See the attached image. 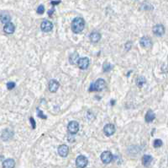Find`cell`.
<instances>
[{
    "label": "cell",
    "instance_id": "obj_22",
    "mask_svg": "<svg viewBox=\"0 0 168 168\" xmlns=\"http://www.w3.org/2000/svg\"><path fill=\"white\" fill-rule=\"evenodd\" d=\"M37 13L39 14H43L44 13H45V7L43 6V5H40L38 8H37Z\"/></svg>",
    "mask_w": 168,
    "mask_h": 168
},
{
    "label": "cell",
    "instance_id": "obj_12",
    "mask_svg": "<svg viewBox=\"0 0 168 168\" xmlns=\"http://www.w3.org/2000/svg\"><path fill=\"white\" fill-rule=\"evenodd\" d=\"M59 82L56 79H51L49 83V90L50 92H56L59 88Z\"/></svg>",
    "mask_w": 168,
    "mask_h": 168
},
{
    "label": "cell",
    "instance_id": "obj_16",
    "mask_svg": "<svg viewBox=\"0 0 168 168\" xmlns=\"http://www.w3.org/2000/svg\"><path fill=\"white\" fill-rule=\"evenodd\" d=\"M152 160H153V158H152L151 156L145 155V156L142 157V164H143L145 167H148V166H150V164L151 163Z\"/></svg>",
    "mask_w": 168,
    "mask_h": 168
},
{
    "label": "cell",
    "instance_id": "obj_4",
    "mask_svg": "<svg viewBox=\"0 0 168 168\" xmlns=\"http://www.w3.org/2000/svg\"><path fill=\"white\" fill-rule=\"evenodd\" d=\"M67 129L71 134H75L79 130V123L76 121H71V122H70L68 126H67Z\"/></svg>",
    "mask_w": 168,
    "mask_h": 168
},
{
    "label": "cell",
    "instance_id": "obj_3",
    "mask_svg": "<svg viewBox=\"0 0 168 168\" xmlns=\"http://www.w3.org/2000/svg\"><path fill=\"white\" fill-rule=\"evenodd\" d=\"M88 163V160L84 156H79L76 160V165L78 168L86 167Z\"/></svg>",
    "mask_w": 168,
    "mask_h": 168
},
{
    "label": "cell",
    "instance_id": "obj_21",
    "mask_svg": "<svg viewBox=\"0 0 168 168\" xmlns=\"http://www.w3.org/2000/svg\"><path fill=\"white\" fill-rule=\"evenodd\" d=\"M153 145L155 148H159L162 145V141L161 139H156L153 143Z\"/></svg>",
    "mask_w": 168,
    "mask_h": 168
},
{
    "label": "cell",
    "instance_id": "obj_8",
    "mask_svg": "<svg viewBox=\"0 0 168 168\" xmlns=\"http://www.w3.org/2000/svg\"><path fill=\"white\" fill-rule=\"evenodd\" d=\"M69 153V148L66 145H61L58 148V154L61 157H67Z\"/></svg>",
    "mask_w": 168,
    "mask_h": 168
},
{
    "label": "cell",
    "instance_id": "obj_10",
    "mask_svg": "<svg viewBox=\"0 0 168 168\" xmlns=\"http://www.w3.org/2000/svg\"><path fill=\"white\" fill-rule=\"evenodd\" d=\"M103 132L105 134V135L107 136H111L114 134L115 132V127L113 125V124H107L104 126V129H103Z\"/></svg>",
    "mask_w": 168,
    "mask_h": 168
},
{
    "label": "cell",
    "instance_id": "obj_2",
    "mask_svg": "<svg viewBox=\"0 0 168 168\" xmlns=\"http://www.w3.org/2000/svg\"><path fill=\"white\" fill-rule=\"evenodd\" d=\"M106 86V83L105 80L103 79H99L96 82H94L93 84L91 85L89 91H101L105 88Z\"/></svg>",
    "mask_w": 168,
    "mask_h": 168
},
{
    "label": "cell",
    "instance_id": "obj_25",
    "mask_svg": "<svg viewBox=\"0 0 168 168\" xmlns=\"http://www.w3.org/2000/svg\"><path fill=\"white\" fill-rule=\"evenodd\" d=\"M30 123H31V126H32V128H33V129H35V119L33 118H30Z\"/></svg>",
    "mask_w": 168,
    "mask_h": 168
},
{
    "label": "cell",
    "instance_id": "obj_26",
    "mask_svg": "<svg viewBox=\"0 0 168 168\" xmlns=\"http://www.w3.org/2000/svg\"><path fill=\"white\" fill-rule=\"evenodd\" d=\"M61 3V1H57V2H51V4H53V5H55V4H58Z\"/></svg>",
    "mask_w": 168,
    "mask_h": 168
},
{
    "label": "cell",
    "instance_id": "obj_13",
    "mask_svg": "<svg viewBox=\"0 0 168 168\" xmlns=\"http://www.w3.org/2000/svg\"><path fill=\"white\" fill-rule=\"evenodd\" d=\"M14 30H15V26H14V25L13 24V23H7V24H5V25H4V28H3V30H4V32L6 33V34H13L14 32Z\"/></svg>",
    "mask_w": 168,
    "mask_h": 168
},
{
    "label": "cell",
    "instance_id": "obj_9",
    "mask_svg": "<svg viewBox=\"0 0 168 168\" xmlns=\"http://www.w3.org/2000/svg\"><path fill=\"white\" fill-rule=\"evenodd\" d=\"M153 33L158 36H161L162 35H164L165 33V28L162 25H156L153 27Z\"/></svg>",
    "mask_w": 168,
    "mask_h": 168
},
{
    "label": "cell",
    "instance_id": "obj_18",
    "mask_svg": "<svg viewBox=\"0 0 168 168\" xmlns=\"http://www.w3.org/2000/svg\"><path fill=\"white\" fill-rule=\"evenodd\" d=\"M156 118V116H155V113L151 111V110H149L148 112H147V113H146V123H151L154 119Z\"/></svg>",
    "mask_w": 168,
    "mask_h": 168
},
{
    "label": "cell",
    "instance_id": "obj_19",
    "mask_svg": "<svg viewBox=\"0 0 168 168\" xmlns=\"http://www.w3.org/2000/svg\"><path fill=\"white\" fill-rule=\"evenodd\" d=\"M10 20H11V17H10L9 14H7V13H2L1 14V21H2V23H5V24L10 23Z\"/></svg>",
    "mask_w": 168,
    "mask_h": 168
},
{
    "label": "cell",
    "instance_id": "obj_14",
    "mask_svg": "<svg viewBox=\"0 0 168 168\" xmlns=\"http://www.w3.org/2000/svg\"><path fill=\"white\" fill-rule=\"evenodd\" d=\"M15 166V161L13 159H7L3 163V168H14Z\"/></svg>",
    "mask_w": 168,
    "mask_h": 168
},
{
    "label": "cell",
    "instance_id": "obj_5",
    "mask_svg": "<svg viewBox=\"0 0 168 168\" xmlns=\"http://www.w3.org/2000/svg\"><path fill=\"white\" fill-rule=\"evenodd\" d=\"M113 155L110 151H104L101 155V160L104 164H109L113 160Z\"/></svg>",
    "mask_w": 168,
    "mask_h": 168
},
{
    "label": "cell",
    "instance_id": "obj_20",
    "mask_svg": "<svg viewBox=\"0 0 168 168\" xmlns=\"http://www.w3.org/2000/svg\"><path fill=\"white\" fill-rule=\"evenodd\" d=\"M136 83H137V85H138L139 87H141V86L146 83V79H145L144 77L140 76V77H139L138 79H137Z\"/></svg>",
    "mask_w": 168,
    "mask_h": 168
},
{
    "label": "cell",
    "instance_id": "obj_15",
    "mask_svg": "<svg viewBox=\"0 0 168 168\" xmlns=\"http://www.w3.org/2000/svg\"><path fill=\"white\" fill-rule=\"evenodd\" d=\"M100 39H101V35H100V33H99L98 31H93V32L91 33V35H90V40H91L92 42H95L96 43Z\"/></svg>",
    "mask_w": 168,
    "mask_h": 168
},
{
    "label": "cell",
    "instance_id": "obj_23",
    "mask_svg": "<svg viewBox=\"0 0 168 168\" xmlns=\"http://www.w3.org/2000/svg\"><path fill=\"white\" fill-rule=\"evenodd\" d=\"M7 85V88H8V89L12 90L15 87V83H14V82H11V81H10V82H8V83H7V85Z\"/></svg>",
    "mask_w": 168,
    "mask_h": 168
},
{
    "label": "cell",
    "instance_id": "obj_6",
    "mask_svg": "<svg viewBox=\"0 0 168 168\" xmlns=\"http://www.w3.org/2000/svg\"><path fill=\"white\" fill-rule=\"evenodd\" d=\"M40 28L44 32H50L53 29V24L49 20H44L40 25Z\"/></svg>",
    "mask_w": 168,
    "mask_h": 168
},
{
    "label": "cell",
    "instance_id": "obj_1",
    "mask_svg": "<svg viewBox=\"0 0 168 168\" xmlns=\"http://www.w3.org/2000/svg\"><path fill=\"white\" fill-rule=\"evenodd\" d=\"M85 27V21L81 17H77L72 20L71 23V30L74 33H80L82 32Z\"/></svg>",
    "mask_w": 168,
    "mask_h": 168
},
{
    "label": "cell",
    "instance_id": "obj_11",
    "mask_svg": "<svg viewBox=\"0 0 168 168\" xmlns=\"http://www.w3.org/2000/svg\"><path fill=\"white\" fill-rule=\"evenodd\" d=\"M89 59L88 58H82L80 59L78 64L81 69H87L89 66Z\"/></svg>",
    "mask_w": 168,
    "mask_h": 168
},
{
    "label": "cell",
    "instance_id": "obj_17",
    "mask_svg": "<svg viewBox=\"0 0 168 168\" xmlns=\"http://www.w3.org/2000/svg\"><path fill=\"white\" fill-rule=\"evenodd\" d=\"M79 56H78V52H74L72 53L69 58V62L71 64H76L77 63H78L79 61Z\"/></svg>",
    "mask_w": 168,
    "mask_h": 168
},
{
    "label": "cell",
    "instance_id": "obj_24",
    "mask_svg": "<svg viewBox=\"0 0 168 168\" xmlns=\"http://www.w3.org/2000/svg\"><path fill=\"white\" fill-rule=\"evenodd\" d=\"M37 112H38V115H39V117H40L41 118H43V119L46 118V116H45V115L42 113V112H41V111H40L39 109H37Z\"/></svg>",
    "mask_w": 168,
    "mask_h": 168
},
{
    "label": "cell",
    "instance_id": "obj_7",
    "mask_svg": "<svg viewBox=\"0 0 168 168\" xmlns=\"http://www.w3.org/2000/svg\"><path fill=\"white\" fill-rule=\"evenodd\" d=\"M139 43L140 45L145 48H150L151 45H152V42H151V39L149 37V36H143L140 38V41H139Z\"/></svg>",
    "mask_w": 168,
    "mask_h": 168
}]
</instances>
